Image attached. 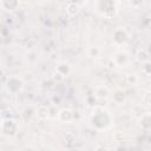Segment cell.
Listing matches in <instances>:
<instances>
[{
	"instance_id": "6da1fadb",
	"label": "cell",
	"mask_w": 151,
	"mask_h": 151,
	"mask_svg": "<svg viewBox=\"0 0 151 151\" xmlns=\"http://www.w3.org/2000/svg\"><path fill=\"white\" fill-rule=\"evenodd\" d=\"M112 123H113V117L111 112L101 107H98L90 116V125L97 131H103L111 127Z\"/></svg>"
},
{
	"instance_id": "7a4b0ae2",
	"label": "cell",
	"mask_w": 151,
	"mask_h": 151,
	"mask_svg": "<svg viewBox=\"0 0 151 151\" xmlns=\"http://www.w3.org/2000/svg\"><path fill=\"white\" fill-rule=\"evenodd\" d=\"M93 8L97 14L105 19H111L118 13L119 2L118 0H96Z\"/></svg>"
},
{
	"instance_id": "3957f363",
	"label": "cell",
	"mask_w": 151,
	"mask_h": 151,
	"mask_svg": "<svg viewBox=\"0 0 151 151\" xmlns=\"http://www.w3.org/2000/svg\"><path fill=\"white\" fill-rule=\"evenodd\" d=\"M18 131H19V125L14 119L5 118V119L1 120V123H0V132L5 137H8V138L15 137Z\"/></svg>"
},
{
	"instance_id": "277c9868",
	"label": "cell",
	"mask_w": 151,
	"mask_h": 151,
	"mask_svg": "<svg viewBox=\"0 0 151 151\" xmlns=\"http://www.w3.org/2000/svg\"><path fill=\"white\" fill-rule=\"evenodd\" d=\"M24 87H25V81L19 76H11L6 80V90L11 94H18L22 92Z\"/></svg>"
},
{
	"instance_id": "5b68a950",
	"label": "cell",
	"mask_w": 151,
	"mask_h": 151,
	"mask_svg": "<svg viewBox=\"0 0 151 151\" xmlns=\"http://www.w3.org/2000/svg\"><path fill=\"white\" fill-rule=\"evenodd\" d=\"M129 40V33L125 29V27H117L113 33H112V42L114 46L117 47H122L123 45H125Z\"/></svg>"
},
{
	"instance_id": "8992f818",
	"label": "cell",
	"mask_w": 151,
	"mask_h": 151,
	"mask_svg": "<svg viewBox=\"0 0 151 151\" xmlns=\"http://www.w3.org/2000/svg\"><path fill=\"white\" fill-rule=\"evenodd\" d=\"M111 60H112V63H113L114 66L125 67L129 64V54H127V52H125L123 50H118V51H116L112 54Z\"/></svg>"
},
{
	"instance_id": "52a82bcc",
	"label": "cell",
	"mask_w": 151,
	"mask_h": 151,
	"mask_svg": "<svg viewBox=\"0 0 151 151\" xmlns=\"http://www.w3.org/2000/svg\"><path fill=\"white\" fill-rule=\"evenodd\" d=\"M57 118H58L59 122H61L64 124H70L74 120V112L71 109L65 107V109H61V110L58 111Z\"/></svg>"
},
{
	"instance_id": "ba28073f",
	"label": "cell",
	"mask_w": 151,
	"mask_h": 151,
	"mask_svg": "<svg viewBox=\"0 0 151 151\" xmlns=\"http://www.w3.org/2000/svg\"><path fill=\"white\" fill-rule=\"evenodd\" d=\"M110 96H111V99L114 104L117 105H122L125 103L126 100V94H125V91L123 88H114L112 92H110Z\"/></svg>"
},
{
	"instance_id": "9c48e42d",
	"label": "cell",
	"mask_w": 151,
	"mask_h": 151,
	"mask_svg": "<svg viewBox=\"0 0 151 151\" xmlns=\"http://www.w3.org/2000/svg\"><path fill=\"white\" fill-rule=\"evenodd\" d=\"M0 6L6 12H15L20 6V0H0Z\"/></svg>"
},
{
	"instance_id": "30bf717a",
	"label": "cell",
	"mask_w": 151,
	"mask_h": 151,
	"mask_svg": "<svg viewBox=\"0 0 151 151\" xmlns=\"http://www.w3.org/2000/svg\"><path fill=\"white\" fill-rule=\"evenodd\" d=\"M35 117L39 120H46L51 117V107L47 105H40L35 111Z\"/></svg>"
},
{
	"instance_id": "8fae6325",
	"label": "cell",
	"mask_w": 151,
	"mask_h": 151,
	"mask_svg": "<svg viewBox=\"0 0 151 151\" xmlns=\"http://www.w3.org/2000/svg\"><path fill=\"white\" fill-rule=\"evenodd\" d=\"M55 71L59 72L63 77L67 78V77L70 76V73L72 72V68H71V66H70L68 63H66V61H60V63H58V65H57V67H55Z\"/></svg>"
},
{
	"instance_id": "7c38bea8",
	"label": "cell",
	"mask_w": 151,
	"mask_h": 151,
	"mask_svg": "<svg viewBox=\"0 0 151 151\" xmlns=\"http://www.w3.org/2000/svg\"><path fill=\"white\" fill-rule=\"evenodd\" d=\"M93 94L97 97V99H106L110 97V91L105 86H97L94 88Z\"/></svg>"
},
{
	"instance_id": "4fadbf2b",
	"label": "cell",
	"mask_w": 151,
	"mask_h": 151,
	"mask_svg": "<svg viewBox=\"0 0 151 151\" xmlns=\"http://www.w3.org/2000/svg\"><path fill=\"white\" fill-rule=\"evenodd\" d=\"M136 60L138 61V63H140V64H143V63H146V61H149L150 60V54H149V52H147V50H145V48H139L137 52H136Z\"/></svg>"
},
{
	"instance_id": "5bb4252c",
	"label": "cell",
	"mask_w": 151,
	"mask_h": 151,
	"mask_svg": "<svg viewBox=\"0 0 151 151\" xmlns=\"http://www.w3.org/2000/svg\"><path fill=\"white\" fill-rule=\"evenodd\" d=\"M80 12V5L77 2H67L66 5V13L70 17H76Z\"/></svg>"
},
{
	"instance_id": "9a60e30c",
	"label": "cell",
	"mask_w": 151,
	"mask_h": 151,
	"mask_svg": "<svg viewBox=\"0 0 151 151\" xmlns=\"http://www.w3.org/2000/svg\"><path fill=\"white\" fill-rule=\"evenodd\" d=\"M139 125L144 130H150V127H151V116H150L149 112L142 114V117L139 118Z\"/></svg>"
},
{
	"instance_id": "2e32d148",
	"label": "cell",
	"mask_w": 151,
	"mask_h": 151,
	"mask_svg": "<svg viewBox=\"0 0 151 151\" xmlns=\"http://www.w3.org/2000/svg\"><path fill=\"white\" fill-rule=\"evenodd\" d=\"M86 54L90 57V58H97L99 57L100 54V50L97 47V46H91L86 50Z\"/></svg>"
},
{
	"instance_id": "e0dca14e",
	"label": "cell",
	"mask_w": 151,
	"mask_h": 151,
	"mask_svg": "<svg viewBox=\"0 0 151 151\" xmlns=\"http://www.w3.org/2000/svg\"><path fill=\"white\" fill-rule=\"evenodd\" d=\"M150 65H151V64H150V60L142 64V72H143L145 76H150V73H151V66H150Z\"/></svg>"
},
{
	"instance_id": "ac0fdd59",
	"label": "cell",
	"mask_w": 151,
	"mask_h": 151,
	"mask_svg": "<svg viewBox=\"0 0 151 151\" xmlns=\"http://www.w3.org/2000/svg\"><path fill=\"white\" fill-rule=\"evenodd\" d=\"M52 79H53V81H54V83H61V81H64L66 78H65V77H63L59 72H57V71L54 70V72L52 73Z\"/></svg>"
},
{
	"instance_id": "d6986e66",
	"label": "cell",
	"mask_w": 151,
	"mask_h": 151,
	"mask_svg": "<svg viewBox=\"0 0 151 151\" xmlns=\"http://www.w3.org/2000/svg\"><path fill=\"white\" fill-rule=\"evenodd\" d=\"M129 4H130V6L132 7V8H140L142 6H143V4H144V0H130L129 1Z\"/></svg>"
},
{
	"instance_id": "ffe728a7",
	"label": "cell",
	"mask_w": 151,
	"mask_h": 151,
	"mask_svg": "<svg viewBox=\"0 0 151 151\" xmlns=\"http://www.w3.org/2000/svg\"><path fill=\"white\" fill-rule=\"evenodd\" d=\"M126 79H127V81H129L130 85H133V84H136V83L138 81L137 76H136V74H132V73H131V74H127Z\"/></svg>"
},
{
	"instance_id": "44dd1931",
	"label": "cell",
	"mask_w": 151,
	"mask_h": 151,
	"mask_svg": "<svg viewBox=\"0 0 151 151\" xmlns=\"http://www.w3.org/2000/svg\"><path fill=\"white\" fill-rule=\"evenodd\" d=\"M66 1H67V2H77V4H79L78 0H66Z\"/></svg>"
}]
</instances>
